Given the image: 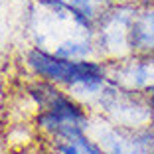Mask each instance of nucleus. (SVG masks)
Masks as SVG:
<instances>
[{"instance_id":"nucleus-2","label":"nucleus","mask_w":154,"mask_h":154,"mask_svg":"<svg viewBox=\"0 0 154 154\" xmlns=\"http://www.w3.org/2000/svg\"><path fill=\"white\" fill-rule=\"evenodd\" d=\"M30 95L40 107L38 122L44 131L51 132L55 138L85 131L87 113L71 97L54 87L51 83H36L30 87Z\"/></svg>"},{"instance_id":"nucleus-6","label":"nucleus","mask_w":154,"mask_h":154,"mask_svg":"<svg viewBox=\"0 0 154 154\" xmlns=\"http://www.w3.org/2000/svg\"><path fill=\"white\" fill-rule=\"evenodd\" d=\"M57 2L73 8L75 12L83 14V16H87V18L93 20L95 24L111 8V4H113V0H57Z\"/></svg>"},{"instance_id":"nucleus-7","label":"nucleus","mask_w":154,"mask_h":154,"mask_svg":"<svg viewBox=\"0 0 154 154\" xmlns=\"http://www.w3.org/2000/svg\"><path fill=\"white\" fill-rule=\"evenodd\" d=\"M148 101H150V107L154 109V89H152V91L148 93Z\"/></svg>"},{"instance_id":"nucleus-1","label":"nucleus","mask_w":154,"mask_h":154,"mask_svg":"<svg viewBox=\"0 0 154 154\" xmlns=\"http://www.w3.org/2000/svg\"><path fill=\"white\" fill-rule=\"evenodd\" d=\"M28 65L36 75L50 83H61L77 93H101L109 83L107 69L99 61H87V59H65L51 55L44 50L28 51Z\"/></svg>"},{"instance_id":"nucleus-5","label":"nucleus","mask_w":154,"mask_h":154,"mask_svg":"<svg viewBox=\"0 0 154 154\" xmlns=\"http://www.w3.org/2000/svg\"><path fill=\"white\" fill-rule=\"evenodd\" d=\"M57 152L59 154H109L101 144L91 140L85 134V131L57 138Z\"/></svg>"},{"instance_id":"nucleus-3","label":"nucleus","mask_w":154,"mask_h":154,"mask_svg":"<svg viewBox=\"0 0 154 154\" xmlns=\"http://www.w3.org/2000/svg\"><path fill=\"white\" fill-rule=\"evenodd\" d=\"M99 144L109 154H154V127H122L107 122Z\"/></svg>"},{"instance_id":"nucleus-8","label":"nucleus","mask_w":154,"mask_h":154,"mask_svg":"<svg viewBox=\"0 0 154 154\" xmlns=\"http://www.w3.org/2000/svg\"><path fill=\"white\" fill-rule=\"evenodd\" d=\"M127 2H146V0H127Z\"/></svg>"},{"instance_id":"nucleus-4","label":"nucleus","mask_w":154,"mask_h":154,"mask_svg":"<svg viewBox=\"0 0 154 154\" xmlns=\"http://www.w3.org/2000/svg\"><path fill=\"white\" fill-rule=\"evenodd\" d=\"M127 45L132 55H154V0L132 4Z\"/></svg>"}]
</instances>
